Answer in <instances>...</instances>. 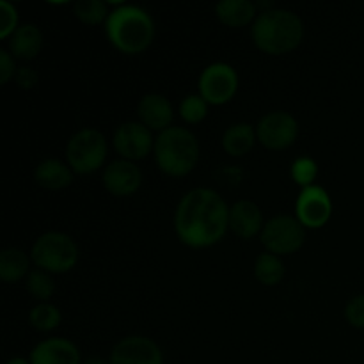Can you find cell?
<instances>
[{"label": "cell", "mask_w": 364, "mask_h": 364, "mask_svg": "<svg viewBox=\"0 0 364 364\" xmlns=\"http://www.w3.org/2000/svg\"><path fill=\"white\" fill-rule=\"evenodd\" d=\"M137 116L144 127H148L151 132H164L171 128L174 112L173 105L169 100L156 92L142 96L137 105Z\"/></svg>", "instance_id": "cell-16"}, {"label": "cell", "mask_w": 364, "mask_h": 364, "mask_svg": "<svg viewBox=\"0 0 364 364\" xmlns=\"http://www.w3.org/2000/svg\"><path fill=\"white\" fill-rule=\"evenodd\" d=\"M316 174H318V166L309 156H301L291 164V178L302 188L311 187L313 181L316 180Z\"/></svg>", "instance_id": "cell-27"}, {"label": "cell", "mask_w": 364, "mask_h": 364, "mask_svg": "<svg viewBox=\"0 0 364 364\" xmlns=\"http://www.w3.org/2000/svg\"><path fill=\"white\" fill-rule=\"evenodd\" d=\"M16 66H14V57L9 50H0V84H7L11 78L16 77Z\"/></svg>", "instance_id": "cell-30"}, {"label": "cell", "mask_w": 364, "mask_h": 364, "mask_svg": "<svg viewBox=\"0 0 364 364\" xmlns=\"http://www.w3.org/2000/svg\"><path fill=\"white\" fill-rule=\"evenodd\" d=\"M38 73H36L32 68H20V70L16 71V77H14V82L18 84V87L23 89V91H31V89H34L36 85H38Z\"/></svg>", "instance_id": "cell-31"}, {"label": "cell", "mask_w": 364, "mask_h": 364, "mask_svg": "<svg viewBox=\"0 0 364 364\" xmlns=\"http://www.w3.org/2000/svg\"><path fill=\"white\" fill-rule=\"evenodd\" d=\"M208 114V103L201 95H188L180 103V116L185 123L198 124Z\"/></svg>", "instance_id": "cell-26"}, {"label": "cell", "mask_w": 364, "mask_h": 364, "mask_svg": "<svg viewBox=\"0 0 364 364\" xmlns=\"http://www.w3.org/2000/svg\"><path fill=\"white\" fill-rule=\"evenodd\" d=\"M263 213L256 203L249 199L237 201L230 208V230L242 240H251L256 235L262 233Z\"/></svg>", "instance_id": "cell-15"}, {"label": "cell", "mask_w": 364, "mask_h": 364, "mask_svg": "<svg viewBox=\"0 0 364 364\" xmlns=\"http://www.w3.org/2000/svg\"><path fill=\"white\" fill-rule=\"evenodd\" d=\"M114 149L117 155L128 162H137L146 159L155 149V139L151 130L141 121H128L119 124L114 132Z\"/></svg>", "instance_id": "cell-10"}, {"label": "cell", "mask_w": 364, "mask_h": 364, "mask_svg": "<svg viewBox=\"0 0 364 364\" xmlns=\"http://www.w3.org/2000/svg\"><path fill=\"white\" fill-rule=\"evenodd\" d=\"M43 48V34L38 25L23 23L9 38V53L14 59L32 60Z\"/></svg>", "instance_id": "cell-18"}, {"label": "cell", "mask_w": 364, "mask_h": 364, "mask_svg": "<svg viewBox=\"0 0 364 364\" xmlns=\"http://www.w3.org/2000/svg\"><path fill=\"white\" fill-rule=\"evenodd\" d=\"M107 141L96 128H82L66 144V162L75 174H92L107 159Z\"/></svg>", "instance_id": "cell-6"}, {"label": "cell", "mask_w": 364, "mask_h": 364, "mask_svg": "<svg viewBox=\"0 0 364 364\" xmlns=\"http://www.w3.org/2000/svg\"><path fill=\"white\" fill-rule=\"evenodd\" d=\"M256 139V128L249 123H235L224 132L223 135V149L230 156H244L255 146Z\"/></svg>", "instance_id": "cell-20"}, {"label": "cell", "mask_w": 364, "mask_h": 364, "mask_svg": "<svg viewBox=\"0 0 364 364\" xmlns=\"http://www.w3.org/2000/svg\"><path fill=\"white\" fill-rule=\"evenodd\" d=\"M215 14L226 27L240 28L255 23L259 13L251 0H220L215 6Z\"/></svg>", "instance_id": "cell-19"}, {"label": "cell", "mask_w": 364, "mask_h": 364, "mask_svg": "<svg viewBox=\"0 0 364 364\" xmlns=\"http://www.w3.org/2000/svg\"><path fill=\"white\" fill-rule=\"evenodd\" d=\"M258 142L272 151H283L291 148L299 137V123L291 114L284 110H274L265 114L256 127Z\"/></svg>", "instance_id": "cell-9"}, {"label": "cell", "mask_w": 364, "mask_h": 364, "mask_svg": "<svg viewBox=\"0 0 364 364\" xmlns=\"http://www.w3.org/2000/svg\"><path fill=\"white\" fill-rule=\"evenodd\" d=\"M198 87L208 105H224L237 95L238 75L230 64L213 63L201 71Z\"/></svg>", "instance_id": "cell-8"}, {"label": "cell", "mask_w": 364, "mask_h": 364, "mask_svg": "<svg viewBox=\"0 0 364 364\" xmlns=\"http://www.w3.org/2000/svg\"><path fill=\"white\" fill-rule=\"evenodd\" d=\"M6 364H31V361L25 358H13V359H9Z\"/></svg>", "instance_id": "cell-32"}, {"label": "cell", "mask_w": 364, "mask_h": 364, "mask_svg": "<svg viewBox=\"0 0 364 364\" xmlns=\"http://www.w3.org/2000/svg\"><path fill=\"white\" fill-rule=\"evenodd\" d=\"M28 274V256L23 251L7 247L0 252V279L4 283H18Z\"/></svg>", "instance_id": "cell-21"}, {"label": "cell", "mask_w": 364, "mask_h": 364, "mask_svg": "<svg viewBox=\"0 0 364 364\" xmlns=\"http://www.w3.org/2000/svg\"><path fill=\"white\" fill-rule=\"evenodd\" d=\"M36 267L48 274H66L77 265L78 247L73 238L59 231L43 233L31 251Z\"/></svg>", "instance_id": "cell-5"}, {"label": "cell", "mask_w": 364, "mask_h": 364, "mask_svg": "<svg viewBox=\"0 0 364 364\" xmlns=\"http://www.w3.org/2000/svg\"><path fill=\"white\" fill-rule=\"evenodd\" d=\"M174 230L187 247H212L230 230V208L223 196L212 188H194L178 203Z\"/></svg>", "instance_id": "cell-1"}, {"label": "cell", "mask_w": 364, "mask_h": 364, "mask_svg": "<svg viewBox=\"0 0 364 364\" xmlns=\"http://www.w3.org/2000/svg\"><path fill=\"white\" fill-rule=\"evenodd\" d=\"M284 263L272 252H262L255 262V277L263 287H277L284 279Z\"/></svg>", "instance_id": "cell-22"}, {"label": "cell", "mask_w": 364, "mask_h": 364, "mask_svg": "<svg viewBox=\"0 0 364 364\" xmlns=\"http://www.w3.org/2000/svg\"><path fill=\"white\" fill-rule=\"evenodd\" d=\"M142 185V173L135 162L114 160L103 171V187L116 198H127L135 194Z\"/></svg>", "instance_id": "cell-13"}, {"label": "cell", "mask_w": 364, "mask_h": 364, "mask_svg": "<svg viewBox=\"0 0 364 364\" xmlns=\"http://www.w3.org/2000/svg\"><path fill=\"white\" fill-rule=\"evenodd\" d=\"M18 11L7 0H0V39H9L18 31Z\"/></svg>", "instance_id": "cell-28"}, {"label": "cell", "mask_w": 364, "mask_h": 364, "mask_svg": "<svg viewBox=\"0 0 364 364\" xmlns=\"http://www.w3.org/2000/svg\"><path fill=\"white\" fill-rule=\"evenodd\" d=\"M60 320H63V315H60L59 308L48 304V302H39L28 313V322L39 333H50V331L57 329Z\"/></svg>", "instance_id": "cell-23"}, {"label": "cell", "mask_w": 364, "mask_h": 364, "mask_svg": "<svg viewBox=\"0 0 364 364\" xmlns=\"http://www.w3.org/2000/svg\"><path fill=\"white\" fill-rule=\"evenodd\" d=\"M333 215V203L329 194L318 185L302 188L295 203V217L304 228L318 230L326 226Z\"/></svg>", "instance_id": "cell-11"}, {"label": "cell", "mask_w": 364, "mask_h": 364, "mask_svg": "<svg viewBox=\"0 0 364 364\" xmlns=\"http://www.w3.org/2000/svg\"><path fill=\"white\" fill-rule=\"evenodd\" d=\"M73 13L85 25L102 23V21H107L110 14L103 0H78L73 6Z\"/></svg>", "instance_id": "cell-25"}, {"label": "cell", "mask_w": 364, "mask_h": 364, "mask_svg": "<svg viewBox=\"0 0 364 364\" xmlns=\"http://www.w3.org/2000/svg\"><path fill=\"white\" fill-rule=\"evenodd\" d=\"M110 364H164L159 345L146 336H128L114 345Z\"/></svg>", "instance_id": "cell-12"}, {"label": "cell", "mask_w": 364, "mask_h": 364, "mask_svg": "<svg viewBox=\"0 0 364 364\" xmlns=\"http://www.w3.org/2000/svg\"><path fill=\"white\" fill-rule=\"evenodd\" d=\"M27 291L39 302H46L48 299H52V295L55 294V281H53L52 274L45 272L41 269L31 270V274L27 276Z\"/></svg>", "instance_id": "cell-24"}, {"label": "cell", "mask_w": 364, "mask_h": 364, "mask_svg": "<svg viewBox=\"0 0 364 364\" xmlns=\"http://www.w3.org/2000/svg\"><path fill=\"white\" fill-rule=\"evenodd\" d=\"M155 162L164 174L173 178L187 176L199 162V142L191 130L171 127L155 139Z\"/></svg>", "instance_id": "cell-4"}, {"label": "cell", "mask_w": 364, "mask_h": 364, "mask_svg": "<svg viewBox=\"0 0 364 364\" xmlns=\"http://www.w3.org/2000/svg\"><path fill=\"white\" fill-rule=\"evenodd\" d=\"M259 238L267 252L276 256L294 255L304 245L306 228L299 223L297 217L276 215L267 220Z\"/></svg>", "instance_id": "cell-7"}, {"label": "cell", "mask_w": 364, "mask_h": 364, "mask_svg": "<svg viewBox=\"0 0 364 364\" xmlns=\"http://www.w3.org/2000/svg\"><path fill=\"white\" fill-rule=\"evenodd\" d=\"M345 318L355 329H364V295H355L347 302Z\"/></svg>", "instance_id": "cell-29"}, {"label": "cell", "mask_w": 364, "mask_h": 364, "mask_svg": "<svg viewBox=\"0 0 364 364\" xmlns=\"http://www.w3.org/2000/svg\"><path fill=\"white\" fill-rule=\"evenodd\" d=\"M31 364H80V352L66 338H50L32 348Z\"/></svg>", "instance_id": "cell-14"}, {"label": "cell", "mask_w": 364, "mask_h": 364, "mask_svg": "<svg viewBox=\"0 0 364 364\" xmlns=\"http://www.w3.org/2000/svg\"><path fill=\"white\" fill-rule=\"evenodd\" d=\"M105 32L114 48L127 55H137L148 50L155 39V21L142 7L121 4L110 11Z\"/></svg>", "instance_id": "cell-3"}, {"label": "cell", "mask_w": 364, "mask_h": 364, "mask_svg": "<svg viewBox=\"0 0 364 364\" xmlns=\"http://www.w3.org/2000/svg\"><path fill=\"white\" fill-rule=\"evenodd\" d=\"M251 38L256 48L269 55H284L294 52L304 38V23L288 9H267L256 16L251 25Z\"/></svg>", "instance_id": "cell-2"}, {"label": "cell", "mask_w": 364, "mask_h": 364, "mask_svg": "<svg viewBox=\"0 0 364 364\" xmlns=\"http://www.w3.org/2000/svg\"><path fill=\"white\" fill-rule=\"evenodd\" d=\"M84 364H110V361H105V359H100V358H89Z\"/></svg>", "instance_id": "cell-33"}, {"label": "cell", "mask_w": 364, "mask_h": 364, "mask_svg": "<svg viewBox=\"0 0 364 364\" xmlns=\"http://www.w3.org/2000/svg\"><path fill=\"white\" fill-rule=\"evenodd\" d=\"M34 180L46 191H63L73 183V171L57 159H45L36 166Z\"/></svg>", "instance_id": "cell-17"}]
</instances>
